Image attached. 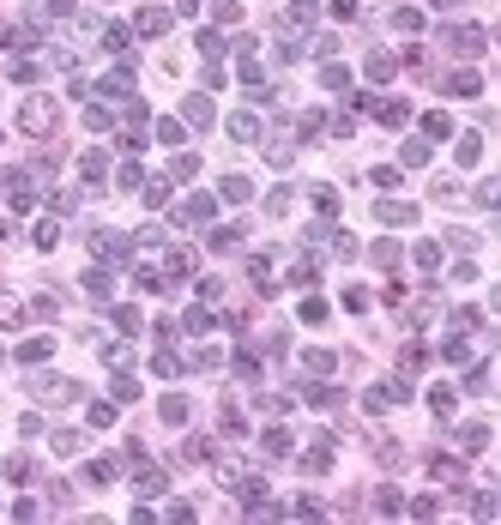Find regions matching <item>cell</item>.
<instances>
[{
    "label": "cell",
    "instance_id": "1",
    "mask_svg": "<svg viewBox=\"0 0 501 525\" xmlns=\"http://www.w3.org/2000/svg\"><path fill=\"white\" fill-rule=\"evenodd\" d=\"M18 127H25V133H48V127H55V103H48V97H31V103L18 109Z\"/></svg>",
    "mask_w": 501,
    "mask_h": 525
},
{
    "label": "cell",
    "instance_id": "2",
    "mask_svg": "<svg viewBox=\"0 0 501 525\" xmlns=\"http://www.w3.org/2000/svg\"><path fill=\"white\" fill-rule=\"evenodd\" d=\"M91 248H97V260H115V266H121V260L133 254V248H127V241L115 236V230H97V236H91Z\"/></svg>",
    "mask_w": 501,
    "mask_h": 525
},
{
    "label": "cell",
    "instance_id": "3",
    "mask_svg": "<svg viewBox=\"0 0 501 525\" xmlns=\"http://www.w3.org/2000/svg\"><path fill=\"white\" fill-rule=\"evenodd\" d=\"M447 43H453V55H483V43H489V36H483L477 25H459L453 36H447Z\"/></svg>",
    "mask_w": 501,
    "mask_h": 525
},
{
    "label": "cell",
    "instance_id": "4",
    "mask_svg": "<svg viewBox=\"0 0 501 525\" xmlns=\"http://www.w3.org/2000/svg\"><path fill=\"white\" fill-rule=\"evenodd\" d=\"M459 447H465V453H483L489 447V423H465V429H459Z\"/></svg>",
    "mask_w": 501,
    "mask_h": 525
},
{
    "label": "cell",
    "instance_id": "5",
    "mask_svg": "<svg viewBox=\"0 0 501 525\" xmlns=\"http://www.w3.org/2000/svg\"><path fill=\"white\" fill-rule=\"evenodd\" d=\"M435 477H441V489H465V465L459 459H435Z\"/></svg>",
    "mask_w": 501,
    "mask_h": 525
},
{
    "label": "cell",
    "instance_id": "6",
    "mask_svg": "<svg viewBox=\"0 0 501 525\" xmlns=\"http://www.w3.org/2000/svg\"><path fill=\"white\" fill-rule=\"evenodd\" d=\"M85 483H91V489H109V483H115V459H91V465H85Z\"/></svg>",
    "mask_w": 501,
    "mask_h": 525
},
{
    "label": "cell",
    "instance_id": "7",
    "mask_svg": "<svg viewBox=\"0 0 501 525\" xmlns=\"http://www.w3.org/2000/svg\"><path fill=\"white\" fill-rule=\"evenodd\" d=\"M375 218H380V224H410L417 211H410V206H399V199H380V206H375Z\"/></svg>",
    "mask_w": 501,
    "mask_h": 525
},
{
    "label": "cell",
    "instance_id": "8",
    "mask_svg": "<svg viewBox=\"0 0 501 525\" xmlns=\"http://www.w3.org/2000/svg\"><path fill=\"white\" fill-rule=\"evenodd\" d=\"M139 30H145V36H163V30H169V13H163V6H145V13H139Z\"/></svg>",
    "mask_w": 501,
    "mask_h": 525
},
{
    "label": "cell",
    "instance_id": "9",
    "mask_svg": "<svg viewBox=\"0 0 501 525\" xmlns=\"http://www.w3.org/2000/svg\"><path fill=\"white\" fill-rule=\"evenodd\" d=\"M175 218H182V224H206V218H212V199H187Z\"/></svg>",
    "mask_w": 501,
    "mask_h": 525
},
{
    "label": "cell",
    "instance_id": "10",
    "mask_svg": "<svg viewBox=\"0 0 501 525\" xmlns=\"http://www.w3.org/2000/svg\"><path fill=\"white\" fill-rule=\"evenodd\" d=\"M248 194H254V187H248L242 175H224V199L229 206H248Z\"/></svg>",
    "mask_w": 501,
    "mask_h": 525
},
{
    "label": "cell",
    "instance_id": "11",
    "mask_svg": "<svg viewBox=\"0 0 501 525\" xmlns=\"http://www.w3.org/2000/svg\"><path fill=\"white\" fill-rule=\"evenodd\" d=\"M187 411H194V405H187L182 392H169V399H163V423H187Z\"/></svg>",
    "mask_w": 501,
    "mask_h": 525
},
{
    "label": "cell",
    "instance_id": "12",
    "mask_svg": "<svg viewBox=\"0 0 501 525\" xmlns=\"http://www.w3.org/2000/svg\"><path fill=\"white\" fill-rule=\"evenodd\" d=\"M55 350V338H31V345H18V362H43Z\"/></svg>",
    "mask_w": 501,
    "mask_h": 525
},
{
    "label": "cell",
    "instance_id": "13",
    "mask_svg": "<svg viewBox=\"0 0 501 525\" xmlns=\"http://www.w3.org/2000/svg\"><path fill=\"white\" fill-rule=\"evenodd\" d=\"M79 447H85L79 429H55V453H79Z\"/></svg>",
    "mask_w": 501,
    "mask_h": 525
},
{
    "label": "cell",
    "instance_id": "14",
    "mask_svg": "<svg viewBox=\"0 0 501 525\" xmlns=\"http://www.w3.org/2000/svg\"><path fill=\"white\" fill-rule=\"evenodd\" d=\"M133 489H139V496H163V471H139Z\"/></svg>",
    "mask_w": 501,
    "mask_h": 525
},
{
    "label": "cell",
    "instance_id": "15",
    "mask_svg": "<svg viewBox=\"0 0 501 525\" xmlns=\"http://www.w3.org/2000/svg\"><path fill=\"white\" fill-rule=\"evenodd\" d=\"M199 55L218 60V55H224V36H218V30H199Z\"/></svg>",
    "mask_w": 501,
    "mask_h": 525
},
{
    "label": "cell",
    "instance_id": "16",
    "mask_svg": "<svg viewBox=\"0 0 501 525\" xmlns=\"http://www.w3.org/2000/svg\"><path fill=\"white\" fill-rule=\"evenodd\" d=\"M477 157H483V139L465 133V139H459V164H477Z\"/></svg>",
    "mask_w": 501,
    "mask_h": 525
},
{
    "label": "cell",
    "instance_id": "17",
    "mask_svg": "<svg viewBox=\"0 0 501 525\" xmlns=\"http://www.w3.org/2000/svg\"><path fill=\"white\" fill-rule=\"evenodd\" d=\"M187 121H194V127H206V121H212V103H206V97H187Z\"/></svg>",
    "mask_w": 501,
    "mask_h": 525
},
{
    "label": "cell",
    "instance_id": "18",
    "mask_svg": "<svg viewBox=\"0 0 501 525\" xmlns=\"http://www.w3.org/2000/svg\"><path fill=\"white\" fill-rule=\"evenodd\" d=\"M169 272H175V278H187V272H194V248H175V254H169Z\"/></svg>",
    "mask_w": 501,
    "mask_h": 525
},
{
    "label": "cell",
    "instance_id": "19",
    "mask_svg": "<svg viewBox=\"0 0 501 525\" xmlns=\"http://www.w3.org/2000/svg\"><path fill=\"white\" fill-rule=\"evenodd\" d=\"M229 133H236V139H260V121L254 115H236V121H229Z\"/></svg>",
    "mask_w": 501,
    "mask_h": 525
},
{
    "label": "cell",
    "instance_id": "20",
    "mask_svg": "<svg viewBox=\"0 0 501 525\" xmlns=\"http://www.w3.org/2000/svg\"><path fill=\"white\" fill-rule=\"evenodd\" d=\"M405 115H410V103H380V121L387 127H405Z\"/></svg>",
    "mask_w": 501,
    "mask_h": 525
},
{
    "label": "cell",
    "instance_id": "21",
    "mask_svg": "<svg viewBox=\"0 0 501 525\" xmlns=\"http://www.w3.org/2000/svg\"><path fill=\"white\" fill-rule=\"evenodd\" d=\"M85 290H91L97 302H109V272H85Z\"/></svg>",
    "mask_w": 501,
    "mask_h": 525
},
{
    "label": "cell",
    "instance_id": "22",
    "mask_svg": "<svg viewBox=\"0 0 501 525\" xmlns=\"http://www.w3.org/2000/svg\"><path fill=\"white\" fill-rule=\"evenodd\" d=\"M453 91H459V97H477V91H483V79H477V73H453Z\"/></svg>",
    "mask_w": 501,
    "mask_h": 525
},
{
    "label": "cell",
    "instance_id": "23",
    "mask_svg": "<svg viewBox=\"0 0 501 525\" xmlns=\"http://www.w3.org/2000/svg\"><path fill=\"white\" fill-rule=\"evenodd\" d=\"M465 392H489V362H477V368L465 375Z\"/></svg>",
    "mask_w": 501,
    "mask_h": 525
},
{
    "label": "cell",
    "instance_id": "24",
    "mask_svg": "<svg viewBox=\"0 0 501 525\" xmlns=\"http://www.w3.org/2000/svg\"><path fill=\"white\" fill-rule=\"evenodd\" d=\"M212 18H218V25H236V18H242V6H236V0H218Z\"/></svg>",
    "mask_w": 501,
    "mask_h": 525
},
{
    "label": "cell",
    "instance_id": "25",
    "mask_svg": "<svg viewBox=\"0 0 501 525\" xmlns=\"http://www.w3.org/2000/svg\"><path fill=\"white\" fill-rule=\"evenodd\" d=\"M435 199H441V206H453V199H459V181L441 175V181H435Z\"/></svg>",
    "mask_w": 501,
    "mask_h": 525
},
{
    "label": "cell",
    "instance_id": "26",
    "mask_svg": "<svg viewBox=\"0 0 501 525\" xmlns=\"http://www.w3.org/2000/svg\"><path fill=\"white\" fill-rule=\"evenodd\" d=\"M55 241H61V224H55V218H48V224H36V248H55Z\"/></svg>",
    "mask_w": 501,
    "mask_h": 525
},
{
    "label": "cell",
    "instance_id": "27",
    "mask_svg": "<svg viewBox=\"0 0 501 525\" xmlns=\"http://www.w3.org/2000/svg\"><path fill=\"white\" fill-rule=\"evenodd\" d=\"M320 85H326V91H345L350 73H345V67H326V73H320Z\"/></svg>",
    "mask_w": 501,
    "mask_h": 525
},
{
    "label": "cell",
    "instance_id": "28",
    "mask_svg": "<svg viewBox=\"0 0 501 525\" xmlns=\"http://www.w3.org/2000/svg\"><path fill=\"white\" fill-rule=\"evenodd\" d=\"M302 320H308V326H320V320H326V302L308 296V302H302Z\"/></svg>",
    "mask_w": 501,
    "mask_h": 525
},
{
    "label": "cell",
    "instance_id": "29",
    "mask_svg": "<svg viewBox=\"0 0 501 525\" xmlns=\"http://www.w3.org/2000/svg\"><path fill=\"white\" fill-rule=\"evenodd\" d=\"M115 399H121V405H127V399H139V380L133 375H115Z\"/></svg>",
    "mask_w": 501,
    "mask_h": 525
},
{
    "label": "cell",
    "instance_id": "30",
    "mask_svg": "<svg viewBox=\"0 0 501 525\" xmlns=\"http://www.w3.org/2000/svg\"><path fill=\"white\" fill-rule=\"evenodd\" d=\"M6 477H13V483L31 477V459H25V453H13V459H6Z\"/></svg>",
    "mask_w": 501,
    "mask_h": 525
},
{
    "label": "cell",
    "instance_id": "31",
    "mask_svg": "<svg viewBox=\"0 0 501 525\" xmlns=\"http://www.w3.org/2000/svg\"><path fill=\"white\" fill-rule=\"evenodd\" d=\"M393 73V55H368V79H387Z\"/></svg>",
    "mask_w": 501,
    "mask_h": 525
},
{
    "label": "cell",
    "instance_id": "32",
    "mask_svg": "<svg viewBox=\"0 0 501 525\" xmlns=\"http://www.w3.org/2000/svg\"><path fill=\"white\" fill-rule=\"evenodd\" d=\"M423 127H429V139H447V133H453V121H447V115H429Z\"/></svg>",
    "mask_w": 501,
    "mask_h": 525
},
{
    "label": "cell",
    "instance_id": "33",
    "mask_svg": "<svg viewBox=\"0 0 501 525\" xmlns=\"http://www.w3.org/2000/svg\"><path fill=\"white\" fill-rule=\"evenodd\" d=\"M477 206H501V181H483L477 187Z\"/></svg>",
    "mask_w": 501,
    "mask_h": 525
},
{
    "label": "cell",
    "instance_id": "34",
    "mask_svg": "<svg viewBox=\"0 0 501 525\" xmlns=\"http://www.w3.org/2000/svg\"><path fill=\"white\" fill-rule=\"evenodd\" d=\"M266 453H290V435H284V429H266Z\"/></svg>",
    "mask_w": 501,
    "mask_h": 525
},
{
    "label": "cell",
    "instance_id": "35",
    "mask_svg": "<svg viewBox=\"0 0 501 525\" xmlns=\"http://www.w3.org/2000/svg\"><path fill=\"white\" fill-rule=\"evenodd\" d=\"M435 6H459V0H435Z\"/></svg>",
    "mask_w": 501,
    "mask_h": 525
}]
</instances>
